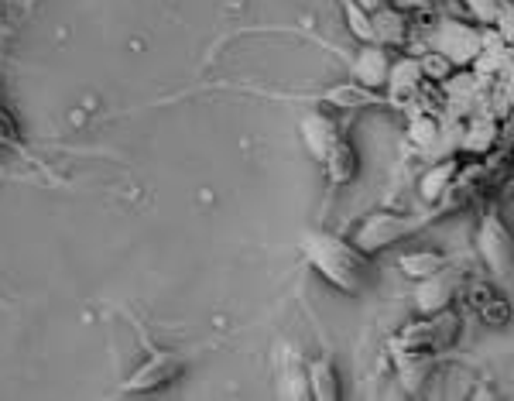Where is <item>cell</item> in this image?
<instances>
[{
    "mask_svg": "<svg viewBox=\"0 0 514 401\" xmlns=\"http://www.w3.org/2000/svg\"><path fill=\"white\" fill-rule=\"evenodd\" d=\"M497 141H501V134H497V120L487 117V114H477L470 120V124L460 127V141H456V151L460 155H473V158H484L491 155L497 148Z\"/></svg>",
    "mask_w": 514,
    "mask_h": 401,
    "instance_id": "15",
    "label": "cell"
},
{
    "mask_svg": "<svg viewBox=\"0 0 514 401\" xmlns=\"http://www.w3.org/2000/svg\"><path fill=\"white\" fill-rule=\"evenodd\" d=\"M463 330V319L456 316L453 306L443 312H432V316H422L415 323H405L401 330L391 336V347L398 350H429V354H446L449 347H456Z\"/></svg>",
    "mask_w": 514,
    "mask_h": 401,
    "instance_id": "5",
    "label": "cell"
},
{
    "mask_svg": "<svg viewBox=\"0 0 514 401\" xmlns=\"http://www.w3.org/2000/svg\"><path fill=\"white\" fill-rule=\"evenodd\" d=\"M467 288V299L473 312L484 319L487 326H508L511 323V295H504L501 288H491V285H480V282H463Z\"/></svg>",
    "mask_w": 514,
    "mask_h": 401,
    "instance_id": "13",
    "label": "cell"
},
{
    "mask_svg": "<svg viewBox=\"0 0 514 401\" xmlns=\"http://www.w3.org/2000/svg\"><path fill=\"white\" fill-rule=\"evenodd\" d=\"M319 165H323L329 186H333V189H347L350 182L360 175V151L353 148V141L347 138V134H343V138L336 141L323 158H319Z\"/></svg>",
    "mask_w": 514,
    "mask_h": 401,
    "instance_id": "10",
    "label": "cell"
},
{
    "mask_svg": "<svg viewBox=\"0 0 514 401\" xmlns=\"http://www.w3.org/2000/svg\"><path fill=\"white\" fill-rule=\"evenodd\" d=\"M422 66H419V55H398V59H391L388 66V79H384V103H401L408 100V96L419 93L422 86Z\"/></svg>",
    "mask_w": 514,
    "mask_h": 401,
    "instance_id": "14",
    "label": "cell"
},
{
    "mask_svg": "<svg viewBox=\"0 0 514 401\" xmlns=\"http://www.w3.org/2000/svg\"><path fill=\"white\" fill-rule=\"evenodd\" d=\"M371 42L388 48V52H401L412 45V18L398 11L395 4H384L371 11Z\"/></svg>",
    "mask_w": 514,
    "mask_h": 401,
    "instance_id": "8",
    "label": "cell"
},
{
    "mask_svg": "<svg viewBox=\"0 0 514 401\" xmlns=\"http://www.w3.org/2000/svg\"><path fill=\"white\" fill-rule=\"evenodd\" d=\"M436 138H439V124L429 114H419L412 120V141L419 148H436Z\"/></svg>",
    "mask_w": 514,
    "mask_h": 401,
    "instance_id": "22",
    "label": "cell"
},
{
    "mask_svg": "<svg viewBox=\"0 0 514 401\" xmlns=\"http://www.w3.org/2000/svg\"><path fill=\"white\" fill-rule=\"evenodd\" d=\"M309 367V398L316 401H340L343 388H340V367H336V357L323 350Z\"/></svg>",
    "mask_w": 514,
    "mask_h": 401,
    "instance_id": "16",
    "label": "cell"
},
{
    "mask_svg": "<svg viewBox=\"0 0 514 401\" xmlns=\"http://www.w3.org/2000/svg\"><path fill=\"white\" fill-rule=\"evenodd\" d=\"M429 52H439L453 69H463L484 52V28L460 18H443L429 31Z\"/></svg>",
    "mask_w": 514,
    "mask_h": 401,
    "instance_id": "6",
    "label": "cell"
},
{
    "mask_svg": "<svg viewBox=\"0 0 514 401\" xmlns=\"http://www.w3.org/2000/svg\"><path fill=\"white\" fill-rule=\"evenodd\" d=\"M456 258H449L443 251H408L398 258V271L405 278H412V282H419L425 275H436V271H443L446 264H453Z\"/></svg>",
    "mask_w": 514,
    "mask_h": 401,
    "instance_id": "18",
    "label": "cell"
},
{
    "mask_svg": "<svg viewBox=\"0 0 514 401\" xmlns=\"http://www.w3.org/2000/svg\"><path fill=\"white\" fill-rule=\"evenodd\" d=\"M443 213H449L446 206H429L425 213H398V210L367 213L364 220L353 227L350 244L357 247V251H364L367 258H377V254L398 247L401 240L415 237L419 230H425L432 220H439Z\"/></svg>",
    "mask_w": 514,
    "mask_h": 401,
    "instance_id": "2",
    "label": "cell"
},
{
    "mask_svg": "<svg viewBox=\"0 0 514 401\" xmlns=\"http://www.w3.org/2000/svg\"><path fill=\"white\" fill-rule=\"evenodd\" d=\"M299 131H302L305 151H309V158H316V162L343 138V127L336 124V117L326 114V110H319V107L309 110V114L299 120Z\"/></svg>",
    "mask_w": 514,
    "mask_h": 401,
    "instance_id": "9",
    "label": "cell"
},
{
    "mask_svg": "<svg viewBox=\"0 0 514 401\" xmlns=\"http://www.w3.org/2000/svg\"><path fill=\"white\" fill-rule=\"evenodd\" d=\"M388 66H391V52L381 45H360L357 48V59H353V69L347 76L353 83L367 86V90L384 93V79H388Z\"/></svg>",
    "mask_w": 514,
    "mask_h": 401,
    "instance_id": "11",
    "label": "cell"
},
{
    "mask_svg": "<svg viewBox=\"0 0 514 401\" xmlns=\"http://www.w3.org/2000/svg\"><path fill=\"white\" fill-rule=\"evenodd\" d=\"M460 165H463V158L449 155V158H443V162H436V165L425 168L422 179H419V196H422V203H429V206H439V203H443V196L449 192V186L456 182V172H460Z\"/></svg>",
    "mask_w": 514,
    "mask_h": 401,
    "instance_id": "17",
    "label": "cell"
},
{
    "mask_svg": "<svg viewBox=\"0 0 514 401\" xmlns=\"http://www.w3.org/2000/svg\"><path fill=\"white\" fill-rule=\"evenodd\" d=\"M340 7H343V21H347L353 42L371 45V11H364L357 0H340Z\"/></svg>",
    "mask_w": 514,
    "mask_h": 401,
    "instance_id": "20",
    "label": "cell"
},
{
    "mask_svg": "<svg viewBox=\"0 0 514 401\" xmlns=\"http://www.w3.org/2000/svg\"><path fill=\"white\" fill-rule=\"evenodd\" d=\"M364 11H377V7H384V4H391V0H357Z\"/></svg>",
    "mask_w": 514,
    "mask_h": 401,
    "instance_id": "25",
    "label": "cell"
},
{
    "mask_svg": "<svg viewBox=\"0 0 514 401\" xmlns=\"http://www.w3.org/2000/svg\"><path fill=\"white\" fill-rule=\"evenodd\" d=\"M477 258L484 261V268L491 271L494 285L501 288L504 295H511V285H514V240H511V230L508 223L501 220L494 210H484L480 213V223H477Z\"/></svg>",
    "mask_w": 514,
    "mask_h": 401,
    "instance_id": "4",
    "label": "cell"
},
{
    "mask_svg": "<svg viewBox=\"0 0 514 401\" xmlns=\"http://www.w3.org/2000/svg\"><path fill=\"white\" fill-rule=\"evenodd\" d=\"M0 148H11V151H18V155L28 158V148H24V131L18 124V117H14V110L4 107V103H0Z\"/></svg>",
    "mask_w": 514,
    "mask_h": 401,
    "instance_id": "21",
    "label": "cell"
},
{
    "mask_svg": "<svg viewBox=\"0 0 514 401\" xmlns=\"http://www.w3.org/2000/svg\"><path fill=\"white\" fill-rule=\"evenodd\" d=\"M302 258L323 278L326 285H333L343 295H364L374 285V258H367L364 251L350 244V237H340L333 230H305L302 240Z\"/></svg>",
    "mask_w": 514,
    "mask_h": 401,
    "instance_id": "1",
    "label": "cell"
},
{
    "mask_svg": "<svg viewBox=\"0 0 514 401\" xmlns=\"http://www.w3.org/2000/svg\"><path fill=\"white\" fill-rule=\"evenodd\" d=\"M281 398H309V367L299 354H288V360L281 364Z\"/></svg>",
    "mask_w": 514,
    "mask_h": 401,
    "instance_id": "19",
    "label": "cell"
},
{
    "mask_svg": "<svg viewBox=\"0 0 514 401\" xmlns=\"http://www.w3.org/2000/svg\"><path fill=\"white\" fill-rule=\"evenodd\" d=\"M460 4L470 7V14L477 18L480 28H491V18H494V11H497V0H460Z\"/></svg>",
    "mask_w": 514,
    "mask_h": 401,
    "instance_id": "23",
    "label": "cell"
},
{
    "mask_svg": "<svg viewBox=\"0 0 514 401\" xmlns=\"http://www.w3.org/2000/svg\"><path fill=\"white\" fill-rule=\"evenodd\" d=\"M391 4H395L398 11H405L408 18H412V14H429L436 0H391Z\"/></svg>",
    "mask_w": 514,
    "mask_h": 401,
    "instance_id": "24",
    "label": "cell"
},
{
    "mask_svg": "<svg viewBox=\"0 0 514 401\" xmlns=\"http://www.w3.org/2000/svg\"><path fill=\"white\" fill-rule=\"evenodd\" d=\"M463 271L460 268H446L436 271V275H425L415 282V292H412V302H415V312L419 316H432V312H443L460 299L463 292Z\"/></svg>",
    "mask_w": 514,
    "mask_h": 401,
    "instance_id": "7",
    "label": "cell"
},
{
    "mask_svg": "<svg viewBox=\"0 0 514 401\" xmlns=\"http://www.w3.org/2000/svg\"><path fill=\"white\" fill-rule=\"evenodd\" d=\"M138 336L144 343V360L134 367L131 374H127L124 381H120V388H117V395H127V398H131V395H155V391L168 388L172 381H179L182 374H186V367H189V354H182V350L155 347L141 326H138Z\"/></svg>",
    "mask_w": 514,
    "mask_h": 401,
    "instance_id": "3",
    "label": "cell"
},
{
    "mask_svg": "<svg viewBox=\"0 0 514 401\" xmlns=\"http://www.w3.org/2000/svg\"><path fill=\"white\" fill-rule=\"evenodd\" d=\"M391 360H395V374L401 381V388L408 391V395H419L422 384L432 378V367H436V354H429V350H398L391 347Z\"/></svg>",
    "mask_w": 514,
    "mask_h": 401,
    "instance_id": "12",
    "label": "cell"
}]
</instances>
